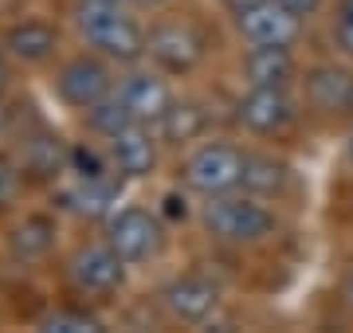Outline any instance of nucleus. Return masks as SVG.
Instances as JSON below:
<instances>
[{
  "mask_svg": "<svg viewBox=\"0 0 353 333\" xmlns=\"http://www.w3.org/2000/svg\"><path fill=\"white\" fill-rule=\"evenodd\" d=\"M71 28L83 47L106 55L114 67H134L145 59V28L126 0H75Z\"/></svg>",
  "mask_w": 353,
  "mask_h": 333,
  "instance_id": "1",
  "label": "nucleus"
},
{
  "mask_svg": "<svg viewBox=\"0 0 353 333\" xmlns=\"http://www.w3.org/2000/svg\"><path fill=\"white\" fill-rule=\"evenodd\" d=\"M201 224L212 235L216 244L228 247H255L271 239L279 228L275 212L252 193H224V196H208V204L201 208Z\"/></svg>",
  "mask_w": 353,
  "mask_h": 333,
  "instance_id": "2",
  "label": "nucleus"
},
{
  "mask_svg": "<svg viewBox=\"0 0 353 333\" xmlns=\"http://www.w3.org/2000/svg\"><path fill=\"white\" fill-rule=\"evenodd\" d=\"M145 59L169 78H185L208 59V36L189 16H161L145 28Z\"/></svg>",
  "mask_w": 353,
  "mask_h": 333,
  "instance_id": "3",
  "label": "nucleus"
},
{
  "mask_svg": "<svg viewBox=\"0 0 353 333\" xmlns=\"http://www.w3.org/2000/svg\"><path fill=\"white\" fill-rule=\"evenodd\" d=\"M114 87H118L114 63L106 55L90 52V47L59 59V63H55V75H51V94H55L67 110H75V114H87L90 106H99L102 98H110Z\"/></svg>",
  "mask_w": 353,
  "mask_h": 333,
  "instance_id": "4",
  "label": "nucleus"
},
{
  "mask_svg": "<svg viewBox=\"0 0 353 333\" xmlns=\"http://www.w3.org/2000/svg\"><path fill=\"white\" fill-rule=\"evenodd\" d=\"M243 153L240 145H232L224 138H208L201 145H192L185 161H181V184L196 196H224L236 193L243 184Z\"/></svg>",
  "mask_w": 353,
  "mask_h": 333,
  "instance_id": "5",
  "label": "nucleus"
},
{
  "mask_svg": "<svg viewBox=\"0 0 353 333\" xmlns=\"http://www.w3.org/2000/svg\"><path fill=\"white\" fill-rule=\"evenodd\" d=\"M106 244L126 259L130 267H141V263H153V259L165 251V219L157 208H141V204H126L114 208L106 216Z\"/></svg>",
  "mask_w": 353,
  "mask_h": 333,
  "instance_id": "6",
  "label": "nucleus"
},
{
  "mask_svg": "<svg viewBox=\"0 0 353 333\" xmlns=\"http://www.w3.org/2000/svg\"><path fill=\"white\" fill-rule=\"evenodd\" d=\"M126 259L118 255L106 239H94V244H79L67 259V279L83 298H94V302H106L114 298L122 286H126Z\"/></svg>",
  "mask_w": 353,
  "mask_h": 333,
  "instance_id": "7",
  "label": "nucleus"
},
{
  "mask_svg": "<svg viewBox=\"0 0 353 333\" xmlns=\"http://www.w3.org/2000/svg\"><path fill=\"white\" fill-rule=\"evenodd\" d=\"M232 24L248 47H294L303 36V16L283 8L279 0H252L232 12Z\"/></svg>",
  "mask_w": 353,
  "mask_h": 333,
  "instance_id": "8",
  "label": "nucleus"
},
{
  "mask_svg": "<svg viewBox=\"0 0 353 333\" xmlns=\"http://www.w3.org/2000/svg\"><path fill=\"white\" fill-rule=\"evenodd\" d=\"M236 122L252 138H283L299 122V103L290 98L287 87H252L236 103Z\"/></svg>",
  "mask_w": 353,
  "mask_h": 333,
  "instance_id": "9",
  "label": "nucleus"
},
{
  "mask_svg": "<svg viewBox=\"0 0 353 333\" xmlns=\"http://www.w3.org/2000/svg\"><path fill=\"white\" fill-rule=\"evenodd\" d=\"M114 94H118V98L130 106V114L138 118V122H145V126H157L165 118V110L176 103V90H173V83H169V75L157 71L153 63L150 67L134 63L126 75L118 78Z\"/></svg>",
  "mask_w": 353,
  "mask_h": 333,
  "instance_id": "10",
  "label": "nucleus"
},
{
  "mask_svg": "<svg viewBox=\"0 0 353 333\" xmlns=\"http://www.w3.org/2000/svg\"><path fill=\"white\" fill-rule=\"evenodd\" d=\"M4 52L12 55V63L20 67H48L63 52V32L43 20V16H20L0 32Z\"/></svg>",
  "mask_w": 353,
  "mask_h": 333,
  "instance_id": "11",
  "label": "nucleus"
},
{
  "mask_svg": "<svg viewBox=\"0 0 353 333\" xmlns=\"http://www.w3.org/2000/svg\"><path fill=\"white\" fill-rule=\"evenodd\" d=\"M161 306L173 321H185V325H204L220 310V286H216L208 275H196V270H185L161 286Z\"/></svg>",
  "mask_w": 353,
  "mask_h": 333,
  "instance_id": "12",
  "label": "nucleus"
},
{
  "mask_svg": "<svg viewBox=\"0 0 353 333\" xmlns=\"http://www.w3.org/2000/svg\"><path fill=\"white\" fill-rule=\"evenodd\" d=\"M157 145H161L157 129L145 122H134L106 141V153H110V165L122 180H145L157 169Z\"/></svg>",
  "mask_w": 353,
  "mask_h": 333,
  "instance_id": "13",
  "label": "nucleus"
},
{
  "mask_svg": "<svg viewBox=\"0 0 353 333\" xmlns=\"http://www.w3.org/2000/svg\"><path fill=\"white\" fill-rule=\"evenodd\" d=\"M303 94L318 114H353V71L338 63H318L303 75Z\"/></svg>",
  "mask_w": 353,
  "mask_h": 333,
  "instance_id": "14",
  "label": "nucleus"
},
{
  "mask_svg": "<svg viewBox=\"0 0 353 333\" xmlns=\"http://www.w3.org/2000/svg\"><path fill=\"white\" fill-rule=\"evenodd\" d=\"M67 145H71V141H63L55 129L36 126L32 133L20 138L16 161H20L28 180H39V184H43V180H55L59 173H67Z\"/></svg>",
  "mask_w": 353,
  "mask_h": 333,
  "instance_id": "15",
  "label": "nucleus"
},
{
  "mask_svg": "<svg viewBox=\"0 0 353 333\" xmlns=\"http://www.w3.org/2000/svg\"><path fill=\"white\" fill-rule=\"evenodd\" d=\"M4 244H8V255L16 263H39L59 244V219L51 216V212H28L24 219H16L12 228H8Z\"/></svg>",
  "mask_w": 353,
  "mask_h": 333,
  "instance_id": "16",
  "label": "nucleus"
},
{
  "mask_svg": "<svg viewBox=\"0 0 353 333\" xmlns=\"http://www.w3.org/2000/svg\"><path fill=\"white\" fill-rule=\"evenodd\" d=\"M208 126H212V114L204 110V103H196V98H176L153 129H157L161 145L185 149V145H192V141H201L204 133H208Z\"/></svg>",
  "mask_w": 353,
  "mask_h": 333,
  "instance_id": "17",
  "label": "nucleus"
},
{
  "mask_svg": "<svg viewBox=\"0 0 353 333\" xmlns=\"http://www.w3.org/2000/svg\"><path fill=\"white\" fill-rule=\"evenodd\" d=\"M118 180L122 177H99V180H71V189L59 193V204L83 219H106L118 208Z\"/></svg>",
  "mask_w": 353,
  "mask_h": 333,
  "instance_id": "18",
  "label": "nucleus"
},
{
  "mask_svg": "<svg viewBox=\"0 0 353 333\" xmlns=\"http://www.w3.org/2000/svg\"><path fill=\"white\" fill-rule=\"evenodd\" d=\"M290 184V165L275 153H243V193L259 196V200H275L287 193Z\"/></svg>",
  "mask_w": 353,
  "mask_h": 333,
  "instance_id": "19",
  "label": "nucleus"
},
{
  "mask_svg": "<svg viewBox=\"0 0 353 333\" xmlns=\"http://www.w3.org/2000/svg\"><path fill=\"white\" fill-rule=\"evenodd\" d=\"M294 71H299V63H294L290 47H252L243 59V75L252 87H287Z\"/></svg>",
  "mask_w": 353,
  "mask_h": 333,
  "instance_id": "20",
  "label": "nucleus"
},
{
  "mask_svg": "<svg viewBox=\"0 0 353 333\" xmlns=\"http://www.w3.org/2000/svg\"><path fill=\"white\" fill-rule=\"evenodd\" d=\"M67 173L79 180H99V177H118L106 153V141H71L67 145Z\"/></svg>",
  "mask_w": 353,
  "mask_h": 333,
  "instance_id": "21",
  "label": "nucleus"
},
{
  "mask_svg": "<svg viewBox=\"0 0 353 333\" xmlns=\"http://www.w3.org/2000/svg\"><path fill=\"white\" fill-rule=\"evenodd\" d=\"M83 122H87L90 138H99V141H110L114 133H122L126 126H134L138 118L130 114V106L122 103L118 94H110V98H102L99 106H90L87 114H83Z\"/></svg>",
  "mask_w": 353,
  "mask_h": 333,
  "instance_id": "22",
  "label": "nucleus"
},
{
  "mask_svg": "<svg viewBox=\"0 0 353 333\" xmlns=\"http://www.w3.org/2000/svg\"><path fill=\"white\" fill-rule=\"evenodd\" d=\"M39 330H48V333H87V330H102V318L90 314L87 306H59L39 321Z\"/></svg>",
  "mask_w": 353,
  "mask_h": 333,
  "instance_id": "23",
  "label": "nucleus"
},
{
  "mask_svg": "<svg viewBox=\"0 0 353 333\" xmlns=\"http://www.w3.org/2000/svg\"><path fill=\"white\" fill-rule=\"evenodd\" d=\"M24 169L16 161V153H0V212H8V208L24 196Z\"/></svg>",
  "mask_w": 353,
  "mask_h": 333,
  "instance_id": "24",
  "label": "nucleus"
},
{
  "mask_svg": "<svg viewBox=\"0 0 353 333\" xmlns=\"http://www.w3.org/2000/svg\"><path fill=\"white\" fill-rule=\"evenodd\" d=\"M330 36H334V43H338V52L353 59V0H338V8H334V24H330Z\"/></svg>",
  "mask_w": 353,
  "mask_h": 333,
  "instance_id": "25",
  "label": "nucleus"
},
{
  "mask_svg": "<svg viewBox=\"0 0 353 333\" xmlns=\"http://www.w3.org/2000/svg\"><path fill=\"white\" fill-rule=\"evenodd\" d=\"M157 212H161V219H185L189 216V208H185V196L181 193H165Z\"/></svg>",
  "mask_w": 353,
  "mask_h": 333,
  "instance_id": "26",
  "label": "nucleus"
},
{
  "mask_svg": "<svg viewBox=\"0 0 353 333\" xmlns=\"http://www.w3.org/2000/svg\"><path fill=\"white\" fill-rule=\"evenodd\" d=\"M279 4H283V8H290L294 16H303V20H306V16H314L318 8H322V0H279Z\"/></svg>",
  "mask_w": 353,
  "mask_h": 333,
  "instance_id": "27",
  "label": "nucleus"
},
{
  "mask_svg": "<svg viewBox=\"0 0 353 333\" xmlns=\"http://www.w3.org/2000/svg\"><path fill=\"white\" fill-rule=\"evenodd\" d=\"M8 87H12V55L4 52V43H0V98L8 94Z\"/></svg>",
  "mask_w": 353,
  "mask_h": 333,
  "instance_id": "28",
  "label": "nucleus"
},
{
  "mask_svg": "<svg viewBox=\"0 0 353 333\" xmlns=\"http://www.w3.org/2000/svg\"><path fill=\"white\" fill-rule=\"evenodd\" d=\"M126 4L134 8V12H161L169 0H126Z\"/></svg>",
  "mask_w": 353,
  "mask_h": 333,
  "instance_id": "29",
  "label": "nucleus"
},
{
  "mask_svg": "<svg viewBox=\"0 0 353 333\" xmlns=\"http://www.w3.org/2000/svg\"><path fill=\"white\" fill-rule=\"evenodd\" d=\"M345 302H350V306H353V275H350V279H345Z\"/></svg>",
  "mask_w": 353,
  "mask_h": 333,
  "instance_id": "30",
  "label": "nucleus"
},
{
  "mask_svg": "<svg viewBox=\"0 0 353 333\" xmlns=\"http://www.w3.org/2000/svg\"><path fill=\"white\" fill-rule=\"evenodd\" d=\"M345 161H350V169H353V133H350V141H345Z\"/></svg>",
  "mask_w": 353,
  "mask_h": 333,
  "instance_id": "31",
  "label": "nucleus"
},
{
  "mask_svg": "<svg viewBox=\"0 0 353 333\" xmlns=\"http://www.w3.org/2000/svg\"><path fill=\"white\" fill-rule=\"evenodd\" d=\"M0 133H4V110H0Z\"/></svg>",
  "mask_w": 353,
  "mask_h": 333,
  "instance_id": "32",
  "label": "nucleus"
}]
</instances>
